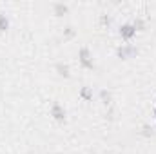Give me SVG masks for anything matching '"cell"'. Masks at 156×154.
I'll use <instances>...</instances> for the list:
<instances>
[{"instance_id":"6da1fadb","label":"cell","mask_w":156,"mask_h":154,"mask_svg":"<svg viewBox=\"0 0 156 154\" xmlns=\"http://www.w3.org/2000/svg\"><path fill=\"white\" fill-rule=\"evenodd\" d=\"M78 58H80V62H82V65H83L85 69H93V67H94L93 56H91V53H89V49H87V47H82V49H80Z\"/></svg>"},{"instance_id":"7a4b0ae2","label":"cell","mask_w":156,"mask_h":154,"mask_svg":"<svg viewBox=\"0 0 156 154\" xmlns=\"http://www.w3.org/2000/svg\"><path fill=\"white\" fill-rule=\"evenodd\" d=\"M116 54L122 60H127V58H133L134 54H138V49L134 45H122L116 49Z\"/></svg>"},{"instance_id":"3957f363","label":"cell","mask_w":156,"mask_h":154,"mask_svg":"<svg viewBox=\"0 0 156 154\" xmlns=\"http://www.w3.org/2000/svg\"><path fill=\"white\" fill-rule=\"evenodd\" d=\"M51 116H53L56 121L64 123V121H66V109H64L58 102H55V103L51 105Z\"/></svg>"},{"instance_id":"277c9868","label":"cell","mask_w":156,"mask_h":154,"mask_svg":"<svg viewBox=\"0 0 156 154\" xmlns=\"http://www.w3.org/2000/svg\"><path fill=\"white\" fill-rule=\"evenodd\" d=\"M134 35H136V29H134V26H131V24H125V26H122V27H120V37H122V38L131 40Z\"/></svg>"},{"instance_id":"5b68a950","label":"cell","mask_w":156,"mask_h":154,"mask_svg":"<svg viewBox=\"0 0 156 154\" xmlns=\"http://www.w3.org/2000/svg\"><path fill=\"white\" fill-rule=\"evenodd\" d=\"M56 73H58L62 78H69V65L58 62V64H56Z\"/></svg>"},{"instance_id":"8992f818","label":"cell","mask_w":156,"mask_h":154,"mask_svg":"<svg viewBox=\"0 0 156 154\" xmlns=\"http://www.w3.org/2000/svg\"><path fill=\"white\" fill-rule=\"evenodd\" d=\"M80 96H82L85 102L93 100V89H91V87H82V91H80Z\"/></svg>"},{"instance_id":"52a82bcc","label":"cell","mask_w":156,"mask_h":154,"mask_svg":"<svg viewBox=\"0 0 156 154\" xmlns=\"http://www.w3.org/2000/svg\"><path fill=\"white\" fill-rule=\"evenodd\" d=\"M100 96H102V102H104L105 105H111V93L102 91V93H100Z\"/></svg>"},{"instance_id":"ba28073f","label":"cell","mask_w":156,"mask_h":154,"mask_svg":"<svg viewBox=\"0 0 156 154\" xmlns=\"http://www.w3.org/2000/svg\"><path fill=\"white\" fill-rule=\"evenodd\" d=\"M7 26H9V22H7L5 15H0V31H5V29H7Z\"/></svg>"},{"instance_id":"9c48e42d","label":"cell","mask_w":156,"mask_h":154,"mask_svg":"<svg viewBox=\"0 0 156 154\" xmlns=\"http://www.w3.org/2000/svg\"><path fill=\"white\" fill-rule=\"evenodd\" d=\"M55 9H56V13H58V15H62V13H66V11H67V7H66V5H62V4H56V5H55Z\"/></svg>"},{"instance_id":"30bf717a","label":"cell","mask_w":156,"mask_h":154,"mask_svg":"<svg viewBox=\"0 0 156 154\" xmlns=\"http://www.w3.org/2000/svg\"><path fill=\"white\" fill-rule=\"evenodd\" d=\"M153 134V129L149 125H144V136H151Z\"/></svg>"},{"instance_id":"8fae6325","label":"cell","mask_w":156,"mask_h":154,"mask_svg":"<svg viewBox=\"0 0 156 154\" xmlns=\"http://www.w3.org/2000/svg\"><path fill=\"white\" fill-rule=\"evenodd\" d=\"M51 154H60V152H51Z\"/></svg>"},{"instance_id":"7c38bea8","label":"cell","mask_w":156,"mask_h":154,"mask_svg":"<svg viewBox=\"0 0 156 154\" xmlns=\"http://www.w3.org/2000/svg\"><path fill=\"white\" fill-rule=\"evenodd\" d=\"M154 118H156V109H154Z\"/></svg>"}]
</instances>
